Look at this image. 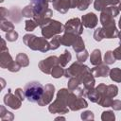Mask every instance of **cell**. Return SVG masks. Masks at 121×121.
Wrapping results in <instances>:
<instances>
[{
    "label": "cell",
    "instance_id": "d590c367",
    "mask_svg": "<svg viewBox=\"0 0 121 121\" xmlns=\"http://www.w3.org/2000/svg\"><path fill=\"white\" fill-rule=\"evenodd\" d=\"M112 97H109L107 95H104V96H101L100 100L98 101V105H100L101 107H111L112 106Z\"/></svg>",
    "mask_w": 121,
    "mask_h": 121
},
{
    "label": "cell",
    "instance_id": "db71d44e",
    "mask_svg": "<svg viewBox=\"0 0 121 121\" xmlns=\"http://www.w3.org/2000/svg\"><path fill=\"white\" fill-rule=\"evenodd\" d=\"M0 2H4V0H0Z\"/></svg>",
    "mask_w": 121,
    "mask_h": 121
},
{
    "label": "cell",
    "instance_id": "7402d4cb",
    "mask_svg": "<svg viewBox=\"0 0 121 121\" xmlns=\"http://www.w3.org/2000/svg\"><path fill=\"white\" fill-rule=\"evenodd\" d=\"M71 59H72L71 53L68 50H64L63 53L59 57V64L62 67H65L68 64V62L71 60Z\"/></svg>",
    "mask_w": 121,
    "mask_h": 121
},
{
    "label": "cell",
    "instance_id": "603a6c76",
    "mask_svg": "<svg viewBox=\"0 0 121 121\" xmlns=\"http://www.w3.org/2000/svg\"><path fill=\"white\" fill-rule=\"evenodd\" d=\"M0 118L2 121H11L14 119V115L12 112H9L5 106H0Z\"/></svg>",
    "mask_w": 121,
    "mask_h": 121
},
{
    "label": "cell",
    "instance_id": "2e32d148",
    "mask_svg": "<svg viewBox=\"0 0 121 121\" xmlns=\"http://www.w3.org/2000/svg\"><path fill=\"white\" fill-rule=\"evenodd\" d=\"M81 22L83 26L87 28H95L97 26L98 19L94 12H88L81 17Z\"/></svg>",
    "mask_w": 121,
    "mask_h": 121
},
{
    "label": "cell",
    "instance_id": "30bf717a",
    "mask_svg": "<svg viewBox=\"0 0 121 121\" xmlns=\"http://www.w3.org/2000/svg\"><path fill=\"white\" fill-rule=\"evenodd\" d=\"M59 64V57L57 56H50L44 60H42L38 66L40 68V70L44 73V74H50L51 73V70L54 66L58 65Z\"/></svg>",
    "mask_w": 121,
    "mask_h": 121
},
{
    "label": "cell",
    "instance_id": "d6a6232c",
    "mask_svg": "<svg viewBox=\"0 0 121 121\" xmlns=\"http://www.w3.org/2000/svg\"><path fill=\"white\" fill-rule=\"evenodd\" d=\"M50 43V50H56L60 47V35H56L54 37L51 38Z\"/></svg>",
    "mask_w": 121,
    "mask_h": 121
},
{
    "label": "cell",
    "instance_id": "f907efd6",
    "mask_svg": "<svg viewBox=\"0 0 121 121\" xmlns=\"http://www.w3.org/2000/svg\"><path fill=\"white\" fill-rule=\"evenodd\" d=\"M118 38H119V41H120V43H121V31L120 32H118V36H117Z\"/></svg>",
    "mask_w": 121,
    "mask_h": 121
},
{
    "label": "cell",
    "instance_id": "e0dca14e",
    "mask_svg": "<svg viewBox=\"0 0 121 121\" xmlns=\"http://www.w3.org/2000/svg\"><path fill=\"white\" fill-rule=\"evenodd\" d=\"M110 68L108 66V64H98L95 65L93 69H92V74L94 75L95 78H101V77H107L110 73Z\"/></svg>",
    "mask_w": 121,
    "mask_h": 121
},
{
    "label": "cell",
    "instance_id": "484cf974",
    "mask_svg": "<svg viewBox=\"0 0 121 121\" xmlns=\"http://www.w3.org/2000/svg\"><path fill=\"white\" fill-rule=\"evenodd\" d=\"M64 72H65V70L63 69V67L60 66V64H58V65H56V66H54L52 68L50 75L54 78H60V77L64 76Z\"/></svg>",
    "mask_w": 121,
    "mask_h": 121
},
{
    "label": "cell",
    "instance_id": "816d5d0a",
    "mask_svg": "<svg viewBox=\"0 0 121 121\" xmlns=\"http://www.w3.org/2000/svg\"><path fill=\"white\" fill-rule=\"evenodd\" d=\"M118 26H119V28L121 29V17L119 18V22H118Z\"/></svg>",
    "mask_w": 121,
    "mask_h": 121
},
{
    "label": "cell",
    "instance_id": "b9f144b4",
    "mask_svg": "<svg viewBox=\"0 0 121 121\" xmlns=\"http://www.w3.org/2000/svg\"><path fill=\"white\" fill-rule=\"evenodd\" d=\"M14 94L22 100V101H24L25 99H26V95H25V92H24V90L23 89H21V88H17L16 90H15V92H14Z\"/></svg>",
    "mask_w": 121,
    "mask_h": 121
},
{
    "label": "cell",
    "instance_id": "6da1fadb",
    "mask_svg": "<svg viewBox=\"0 0 121 121\" xmlns=\"http://www.w3.org/2000/svg\"><path fill=\"white\" fill-rule=\"evenodd\" d=\"M23 42L31 50L41 51L43 53L50 50V43L44 37H37L33 34H26L23 37Z\"/></svg>",
    "mask_w": 121,
    "mask_h": 121
},
{
    "label": "cell",
    "instance_id": "9a60e30c",
    "mask_svg": "<svg viewBox=\"0 0 121 121\" xmlns=\"http://www.w3.org/2000/svg\"><path fill=\"white\" fill-rule=\"evenodd\" d=\"M83 66H84V64L82 63V62H80V61H76V62H74V63H72L66 70H65V72H64V77H66V78H73V77H78L79 74H80V72H81V70L83 69Z\"/></svg>",
    "mask_w": 121,
    "mask_h": 121
},
{
    "label": "cell",
    "instance_id": "681fc988",
    "mask_svg": "<svg viewBox=\"0 0 121 121\" xmlns=\"http://www.w3.org/2000/svg\"><path fill=\"white\" fill-rule=\"evenodd\" d=\"M65 120V117H62V116H59V117H57L56 118V120Z\"/></svg>",
    "mask_w": 121,
    "mask_h": 121
},
{
    "label": "cell",
    "instance_id": "cb8c5ba5",
    "mask_svg": "<svg viewBox=\"0 0 121 121\" xmlns=\"http://www.w3.org/2000/svg\"><path fill=\"white\" fill-rule=\"evenodd\" d=\"M15 60L21 67H26L29 64V59H28L27 55L25 53H18Z\"/></svg>",
    "mask_w": 121,
    "mask_h": 121
},
{
    "label": "cell",
    "instance_id": "d4e9b609",
    "mask_svg": "<svg viewBox=\"0 0 121 121\" xmlns=\"http://www.w3.org/2000/svg\"><path fill=\"white\" fill-rule=\"evenodd\" d=\"M109 76H110V78L112 81L121 82V69L120 68L115 67V68L111 69L110 73H109Z\"/></svg>",
    "mask_w": 121,
    "mask_h": 121
},
{
    "label": "cell",
    "instance_id": "52a82bcc",
    "mask_svg": "<svg viewBox=\"0 0 121 121\" xmlns=\"http://www.w3.org/2000/svg\"><path fill=\"white\" fill-rule=\"evenodd\" d=\"M52 5L55 10L65 14L70 9L78 8V0H54Z\"/></svg>",
    "mask_w": 121,
    "mask_h": 121
},
{
    "label": "cell",
    "instance_id": "4316f807",
    "mask_svg": "<svg viewBox=\"0 0 121 121\" xmlns=\"http://www.w3.org/2000/svg\"><path fill=\"white\" fill-rule=\"evenodd\" d=\"M81 85V82L80 80L76 78V77H73V78H70L68 83H67V88L70 90V91H76L79 86Z\"/></svg>",
    "mask_w": 121,
    "mask_h": 121
},
{
    "label": "cell",
    "instance_id": "74e56055",
    "mask_svg": "<svg viewBox=\"0 0 121 121\" xmlns=\"http://www.w3.org/2000/svg\"><path fill=\"white\" fill-rule=\"evenodd\" d=\"M80 118L83 121H90V120H94L95 119V115L94 112L91 111H85L80 114Z\"/></svg>",
    "mask_w": 121,
    "mask_h": 121
},
{
    "label": "cell",
    "instance_id": "44dd1931",
    "mask_svg": "<svg viewBox=\"0 0 121 121\" xmlns=\"http://www.w3.org/2000/svg\"><path fill=\"white\" fill-rule=\"evenodd\" d=\"M87 98H89V100L91 102H94V103H98V101L100 100L101 98V95L100 93L97 91L96 88H93L91 90H89L87 92V95H86Z\"/></svg>",
    "mask_w": 121,
    "mask_h": 121
},
{
    "label": "cell",
    "instance_id": "d6986e66",
    "mask_svg": "<svg viewBox=\"0 0 121 121\" xmlns=\"http://www.w3.org/2000/svg\"><path fill=\"white\" fill-rule=\"evenodd\" d=\"M78 36L79 35L73 33H63V35L60 36V44L64 46H72Z\"/></svg>",
    "mask_w": 121,
    "mask_h": 121
},
{
    "label": "cell",
    "instance_id": "5b68a950",
    "mask_svg": "<svg viewBox=\"0 0 121 121\" xmlns=\"http://www.w3.org/2000/svg\"><path fill=\"white\" fill-rule=\"evenodd\" d=\"M119 11L120 10H119L118 7H116V6H109V7H106L105 9H103L101 10L100 18H99L102 26L114 21V17H116L119 14Z\"/></svg>",
    "mask_w": 121,
    "mask_h": 121
},
{
    "label": "cell",
    "instance_id": "4dcf8cb0",
    "mask_svg": "<svg viewBox=\"0 0 121 121\" xmlns=\"http://www.w3.org/2000/svg\"><path fill=\"white\" fill-rule=\"evenodd\" d=\"M106 95L109 97L113 98L114 96H116L118 95V87L114 84H110L107 85V91H106Z\"/></svg>",
    "mask_w": 121,
    "mask_h": 121
},
{
    "label": "cell",
    "instance_id": "60d3db41",
    "mask_svg": "<svg viewBox=\"0 0 121 121\" xmlns=\"http://www.w3.org/2000/svg\"><path fill=\"white\" fill-rule=\"evenodd\" d=\"M94 39L96 42H100L104 39L103 36V32H102V27H98L94 31Z\"/></svg>",
    "mask_w": 121,
    "mask_h": 121
},
{
    "label": "cell",
    "instance_id": "3957f363",
    "mask_svg": "<svg viewBox=\"0 0 121 121\" xmlns=\"http://www.w3.org/2000/svg\"><path fill=\"white\" fill-rule=\"evenodd\" d=\"M42 28V35L45 39H50L56 35H59L63 31V26L60 22L57 20L50 19L45 25L41 26Z\"/></svg>",
    "mask_w": 121,
    "mask_h": 121
},
{
    "label": "cell",
    "instance_id": "f5cc1de1",
    "mask_svg": "<svg viewBox=\"0 0 121 121\" xmlns=\"http://www.w3.org/2000/svg\"><path fill=\"white\" fill-rule=\"evenodd\" d=\"M118 9H119V10L121 11V1L119 2V6H118Z\"/></svg>",
    "mask_w": 121,
    "mask_h": 121
},
{
    "label": "cell",
    "instance_id": "ba28073f",
    "mask_svg": "<svg viewBox=\"0 0 121 121\" xmlns=\"http://www.w3.org/2000/svg\"><path fill=\"white\" fill-rule=\"evenodd\" d=\"M69 108L66 105L64 99L60 96L56 97V99L49 105L48 107V111L51 113H59V114H65L69 112Z\"/></svg>",
    "mask_w": 121,
    "mask_h": 121
},
{
    "label": "cell",
    "instance_id": "f35d334b",
    "mask_svg": "<svg viewBox=\"0 0 121 121\" xmlns=\"http://www.w3.org/2000/svg\"><path fill=\"white\" fill-rule=\"evenodd\" d=\"M88 57H89V53H88V51L86 49H84V50L77 53V59L80 62H84L88 59Z\"/></svg>",
    "mask_w": 121,
    "mask_h": 121
},
{
    "label": "cell",
    "instance_id": "ab89813d",
    "mask_svg": "<svg viewBox=\"0 0 121 121\" xmlns=\"http://www.w3.org/2000/svg\"><path fill=\"white\" fill-rule=\"evenodd\" d=\"M6 40L9 42H15L18 39V33L15 30H12L10 32H7L6 36H5Z\"/></svg>",
    "mask_w": 121,
    "mask_h": 121
},
{
    "label": "cell",
    "instance_id": "9c48e42d",
    "mask_svg": "<svg viewBox=\"0 0 121 121\" xmlns=\"http://www.w3.org/2000/svg\"><path fill=\"white\" fill-rule=\"evenodd\" d=\"M87 107H88V103L84 99V97L78 95L77 94L72 92L69 101H68V108L71 111H78V110H81Z\"/></svg>",
    "mask_w": 121,
    "mask_h": 121
},
{
    "label": "cell",
    "instance_id": "277c9868",
    "mask_svg": "<svg viewBox=\"0 0 121 121\" xmlns=\"http://www.w3.org/2000/svg\"><path fill=\"white\" fill-rule=\"evenodd\" d=\"M0 66L1 68L4 69H8L9 71L15 73L18 72L21 69V66L17 63L16 60H13L9 49L6 50H1V54H0Z\"/></svg>",
    "mask_w": 121,
    "mask_h": 121
},
{
    "label": "cell",
    "instance_id": "11a10c76",
    "mask_svg": "<svg viewBox=\"0 0 121 121\" xmlns=\"http://www.w3.org/2000/svg\"><path fill=\"white\" fill-rule=\"evenodd\" d=\"M49 1H52V2H53V1H54V0H49Z\"/></svg>",
    "mask_w": 121,
    "mask_h": 121
},
{
    "label": "cell",
    "instance_id": "8992f818",
    "mask_svg": "<svg viewBox=\"0 0 121 121\" xmlns=\"http://www.w3.org/2000/svg\"><path fill=\"white\" fill-rule=\"evenodd\" d=\"M63 32L64 33H73L76 35H81L83 32V25L79 18H72L66 21L65 25L63 26Z\"/></svg>",
    "mask_w": 121,
    "mask_h": 121
},
{
    "label": "cell",
    "instance_id": "f1b7e54d",
    "mask_svg": "<svg viewBox=\"0 0 121 121\" xmlns=\"http://www.w3.org/2000/svg\"><path fill=\"white\" fill-rule=\"evenodd\" d=\"M0 28L2 31L4 32H10L12 30H14V25L8 20H1V25H0Z\"/></svg>",
    "mask_w": 121,
    "mask_h": 121
},
{
    "label": "cell",
    "instance_id": "ffe728a7",
    "mask_svg": "<svg viewBox=\"0 0 121 121\" xmlns=\"http://www.w3.org/2000/svg\"><path fill=\"white\" fill-rule=\"evenodd\" d=\"M90 62L93 65H98L102 63V57H101V52L99 49H95L91 53L90 56Z\"/></svg>",
    "mask_w": 121,
    "mask_h": 121
},
{
    "label": "cell",
    "instance_id": "e575fe53",
    "mask_svg": "<svg viewBox=\"0 0 121 121\" xmlns=\"http://www.w3.org/2000/svg\"><path fill=\"white\" fill-rule=\"evenodd\" d=\"M25 29L27 31V32H31L33 31L37 26H38V24L33 20V19H27L26 22H25Z\"/></svg>",
    "mask_w": 121,
    "mask_h": 121
},
{
    "label": "cell",
    "instance_id": "4fadbf2b",
    "mask_svg": "<svg viewBox=\"0 0 121 121\" xmlns=\"http://www.w3.org/2000/svg\"><path fill=\"white\" fill-rule=\"evenodd\" d=\"M102 32L103 36L106 39H114L118 36V30L115 25V21H112L109 23L106 26H102Z\"/></svg>",
    "mask_w": 121,
    "mask_h": 121
},
{
    "label": "cell",
    "instance_id": "ac0fdd59",
    "mask_svg": "<svg viewBox=\"0 0 121 121\" xmlns=\"http://www.w3.org/2000/svg\"><path fill=\"white\" fill-rule=\"evenodd\" d=\"M120 0H95L94 1V8L95 10L101 11L103 9L109 6H116L119 4Z\"/></svg>",
    "mask_w": 121,
    "mask_h": 121
},
{
    "label": "cell",
    "instance_id": "83f0119b",
    "mask_svg": "<svg viewBox=\"0 0 121 121\" xmlns=\"http://www.w3.org/2000/svg\"><path fill=\"white\" fill-rule=\"evenodd\" d=\"M72 47H73V50H74L76 53H78V52L84 50V49H85V44H84L83 39H82L80 36H78V39L76 40V42L74 43V44L72 45Z\"/></svg>",
    "mask_w": 121,
    "mask_h": 121
},
{
    "label": "cell",
    "instance_id": "f6af8a7d",
    "mask_svg": "<svg viewBox=\"0 0 121 121\" xmlns=\"http://www.w3.org/2000/svg\"><path fill=\"white\" fill-rule=\"evenodd\" d=\"M9 14V10L4 8V7H1L0 8V17H1V20H5V18L8 16Z\"/></svg>",
    "mask_w": 121,
    "mask_h": 121
},
{
    "label": "cell",
    "instance_id": "1f68e13d",
    "mask_svg": "<svg viewBox=\"0 0 121 121\" xmlns=\"http://www.w3.org/2000/svg\"><path fill=\"white\" fill-rule=\"evenodd\" d=\"M116 61V59L113 55V52L112 51H107L104 55V62L108 65H111V64H113L114 62Z\"/></svg>",
    "mask_w": 121,
    "mask_h": 121
},
{
    "label": "cell",
    "instance_id": "c3c4849f",
    "mask_svg": "<svg viewBox=\"0 0 121 121\" xmlns=\"http://www.w3.org/2000/svg\"><path fill=\"white\" fill-rule=\"evenodd\" d=\"M1 82H2V88H4L5 87V79L1 78Z\"/></svg>",
    "mask_w": 121,
    "mask_h": 121
},
{
    "label": "cell",
    "instance_id": "8d00e7d4",
    "mask_svg": "<svg viewBox=\"0 0 121 121\" xmlns=\"http://www.w3.org/2000/svg\"><path fill=\"white\" fill-rule=\"evenodd\" d=\"M93 0H78V10L82 11L85 10L89 8V6L91 5Z\"/></svg>",
    "mask_w": 121,
    "mask_h": 121
},
{
    "label": "cell",
    "instance_id": "bcb514c9",
    "mask_svg": "<svg viewBox=\"0 0 121 121\" xmlns=\"http://www.w3.org/2000/svg\"><path fill=\"white\" fill-rule=\"evenodd\" d=\"M31 5L32 6H36V5H40V4H43L46 2H49V0H30Z\"/></svg>",
    "mask_w": 121,
    "mask_h": 121
},
{
    "label": "cell",
    "instance_id": "7a4b0ae2",
    "mask_svg": "<svg viewBox=\"0 0 121 121\" xmlns=\"http://www.w3.org/2000/svg\"><path fill=\"white\" fill-rule=\"evenodd\" d=\"M44 86L38 81H30L26 84L24 88L26 98L32 103H38L43 94Z\"/></svg>",
    "mask_w": 121,
    "mask_h": 121
},
{
    "label": "cell",
    "instance_id": "f546056e",
    "mask_svg": "<svg viewBox=\"0 0 121 121\" xmlns=\"http://www.w3.org/2000/svg\"><path fill=\"white\" fill-rule=\"evenodd\" d=\"M21 15L23 17H26V18H33L34 15V9H33V6L31 4L26 6L22 11H21Z\"/></svg>",
    "mask_w": 121,
    "mask_h": 121
},
{
    "label": "cell",
    "instance_id": "ee69618b",
    "mask_svg": "<svg viewBox=\"0 0 121 121\" xmlns=\"http://www.w3.org/2000/svg\"><path fill=\"white\" fill-rule=\"evenodd\" d=\"M112 52H113V55H114V57H115L116 60H121V43Z\"/></svg>",
    "mask_w": 121,
    "mask_h": 121
},
{
    "label": "cell",
    "instance_id": "7bdbcfd3",
    "mask_svg": "<svg viewBox=\"0 0 121 121\" xmlns=\"http://www.w3.org/2000/svg\"><path fill=\"white\" fill-rule=\"evenodd\" d=\"M111 107L112 108L113 111H120L121 110V100H118V99L113 100Z\"/></svg>",
    "mask_w": 121,
    "mask_h": 121
},
{
    "label": "cell",
    "instance_id": "7c38bea8",
    "mask_svg": "<svg viewBox=\"0 0 121 121\" xmlns=\"http://www.w3.org/2000/svg\"><path fill=\"white\" fill-rule=\"evenodd\" d=\"M4 103L12 110H18L22 106V100L15 94H12L10 89H9L8 94L4 96Z\"/></svg>",
    "mask_w": 121,
    "mask_h": 121
},
{
    "label": "cell",
    "instance_id": "7dc6e473",
    "mask_svg": "<svg viewBox=\"0 0 121 121\" xmlns=\"http://www.w3.org/2000/svg\"><path fill=\"white\" fill-rule=\"evenodd\" d=\"M1 41H2V45H1V50H6V49H8V47L6 46V42H5V40H4V39H1Z\"/></svg>",
    "mask_w": 121,
    "mask_h": 121
},
{
    "label": "cell",
    "instance_id": "5bb4252c",
    "mask_svg": "<svg viewBox=\"0 0 121 121\" xmlns=\"http://www.w3.org/2000/svg\"><path fill=\"white\" fill-rule=\"evenodd\" d=\"M52 15H53V12H52V10L48 8V9H46L45 10L42 11L41 13L34 15V16H33V20L38 24L39 26H43V25H45V24L51 19Z\"/></svg>",
    "mask_w": 121,
    "mask_h": 121
},
{
    "label": "cell",
    "instance_id": "8fae6325",
    "mask_svg": "<svg viewBox=\"0 0 121 121\" xmlns=\"http://www.w3.org/2000/svg\"><path fill=\"white\" fill-rule=\"evenodd\" d=\"M54 94H55V86L53 84H45L44 86V89H43V96L42 98L38 101V105L43 107V106H46L48 105L52 99H53V96H54Z\"/></svg>",
    "mask_w": 121,
    "mask_h": 121
},
{
    "label": "cell",
    "instance_id": "836d02e7",
    "mask_svg": "<svg viewBox=\"0 0 121 121\" xmlns=\"http://www.w3.org/2000/svg\"><path fill=\"white\" fill-rule=\"evenodd\" d=\"M101 120L102 121H114L115 115L112 111H105L101 114Z\"/></svg>",
    "mask_w": 121,
    "mask_h": 121
}]
</instances>
